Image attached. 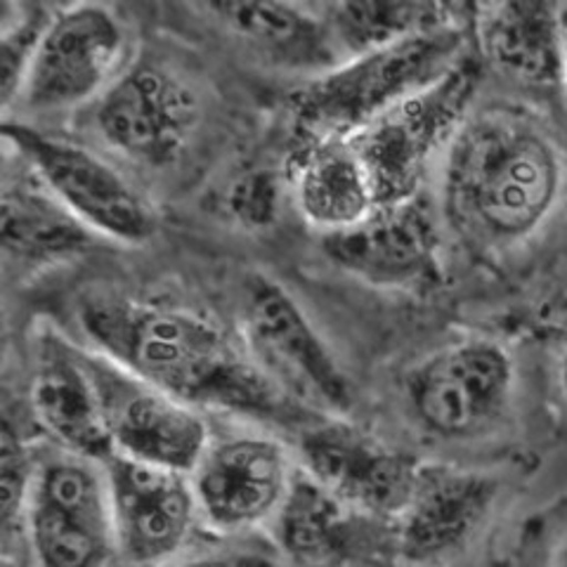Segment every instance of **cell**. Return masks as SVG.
Instances as JSON below:
<instances>
[{
  "mask_svg": "<svg viewBox=\"0 0 567 567\" xmlns=\"http://www.w3.org/2000/svg\"><path fill=\"white\" fill-rule=\"evenodd\" d=\"M565 197L563 142L518 104L473 106L437 166L445 233L481 254H504L542 235Z\"/></svg>",
  "mask_w": 567,
  "mask_h": 567,
  "instance_id": "obj_1",
  "label": "cell"
},
{
  "mask_svg": "<svg viewBox=\"0 0 567 567\" xmlns=\"http://www.w3.org/2000/svg\"><path fill=\"white\" fill-rule=\"evenodd\" d=\"M81 327L102 358L194 410L281 421L300 412L251 360L246 346L185 308L97 296L81 306Z\"/></svg>",
  "mask_w": 567,
  "mask_h": 567,
  "instance_id": "obj_2",
  "label": "cell"
},
{
  "mask_svg": "<svg viewBox=\"0 0 567 567\" xmlns=\"http://www.w3.org/2000/svg\"><path fill=\"white\" fill-rule=\"evenodd\" d=\"M464 24L362 52L296 87L289 110L293 145L350 137L402 100L421 93L468 55Z\"/></svg>",
  "mask_w": 567,
  "mask_h": 567,
  "instance_id": "obj_3",
  "label": "cell"
},
{
  "mask_svg": "<svg viewBox=\"0 0 567 567\" xmlns=\"http://www.w3.org/2000/svg\"><path fill=\"white\" fill-rule=\"evenodd\" d=\"M481 85V64L471 55L421 93L350 135L377 192L379 208L423 194L461 123L473 112Z\"/></svg>",
  "mask_w": 567,
  "mask_h": 567,
  "instance_id": "obj_4",
  "label": "cell"
},
{
  "mask_svg": "<svg viewBox=\"0 0 567 567\" xmlns=\"http://www.w3.org/2000/svg\"><path fill=\"white\" fill-rule=\"evenodd\" d=\"M244 346L265 377L300 410L346 416L352 383L324 336L289 289L254 275L241 300Z\"/></svg>",
  "mask_w": 567,
  "mask_h": 567,
  "instance_id": "obj_5",
  "label": "cell"
},
{
  "mask_svg": "<svg viewBox=\"0 0 567 567\" xmlns=\"http://www.w3.org/2000/svg\"><path fill=\"white\" fill-rule=\"evenodd\" d=\"M421 429L442 442H475L499 431L516 398V362L492 339L440 348L404 383Z\"/></svg>",
  "mask_w": 567,
  "mask_h": 567,
  "instance_id": "obj_6",
  "label": "cell"
},
{
  "mask_svg": "<svg viewBox=\"0 0 567 567\" xmlns=\"http://www.w3.org/2000/svg\"><path fill=\"white\" fill-rule=\"evenodd\" d=\"M22 525L39 567H112L118 558L100 461L62 452L35 466Z\"/></svg>",
  "mask_w": 567,
  "mask_h": 567,
  "instance_id": "obj_7",
  "label": "cell"
},
{
  "mask_svg": "<svg viewBox=\"0 0 567 567\" xmlns=\"http://www.w3.org/2000/svg\"><path fill=\"white\" fill-rule=\"evenodd\" d=\"M3 137L55 199L97 237L133 246L156 233L147 199L100 154L14 121H6Z\"/></svg>",
  "mask_w": 567,
  "mask_h": 567,
  "instance_id": "obj_8",
  "label": "cell"
},
{
  "mask_svg": "<svg viewBox=\"0 0 567 567\" xmlns=\"http://www.w3.org/2000/svg\"><path fill=\"white\" fill-rule=\"evenodd\" d=\"M126 27L110 8L55 10L43 29L20 100L31 112H64L100 100L123 71Z\"/></svg>",
  "mask_w": 567,
  "mask_h": 567,
  "instance_id": "obj_9",
  "label": "cell"
},
{
  "mask_svg": "<svg viewBox=\"0 0 567 567\" xmlns=\"http://www.w3.org/2000/svg\"><path fill=\"white\" fill-rule=\"evenodd\" d=\"M199 118V93L173 66L156 60L123 69L95 106V123L106 145L152 168L177 162Z\"/></svg>",
  "mask_w": 567,
  "mask_h": 567,
  "instance_id": "obj_10",
  "label": "cell"
},
{
  "mask_svg": "<svg viewBox=\"0 0 567 567\" xmlns=\"http://www.w3.org/2000/svg\"><path fill=\"white\" fill-rule=\"evenodd\" d=\"M296 473L298 466L281 440L239 433L210 442L189 481L202 523L218 535L237 537L275 523Z\"/></svg>",
  "mask_w": 567,
  "mask_h": 567,
  "instance_id": "obj_11",
  "label": "cell"
},
{
  "mask_svg": "<svg viewBox=\"0 0 567 567\" xmlns=\"http://www.w3.org/2000/svg\"><path fill=\"white\" fill-rule=\"evenodd\" d=\"M300 468L341 502L371 518L395 523L421 461L346 416L310 423L298 442Z\"/></svg>",
  "mask_w": 567,
  "mask_h": 567,
  "instance_id": "obj_12",
  "label": "cell"
},
{
  "mask_svg": "<svg viewBox=\"0 0 567 567\" xmlns=\"http://www.w3.org/2000/svg\"><path fill=\"white\" fill-rule=\"evenodd\" d=\"M442 225L429 194L395 206L377 208L346 233L322 239L336 268L369 287L388 291H421L433 287L442 270Z\"/></svg>",
  "mask_w": 567,
  "mask_h": 567,
  "instance_id": "obj_13",
  "label": "cell"
},
{
  "mask_svg": "<svg viewBox=\"0 0 567 567\" xmlns=\"http://www.w3.org/2000/svg\"><path fill=\"white\" fill-rule=\"evenodd\" d=\"M114 454L192 475L210 447L199 410L131 377L106 358H91Z\"/></svg>",
  "mask_w": 567,
  "mask_h": 567,
  "instance_id": "obj_14",
  "label": "cell"
},
{
  "mask_svg": "<svg viewBox=\"0 0 567 567\" xmlns=\"http://www.w3.org/2000/svg\"><path fill=\"white\" fill-rule=\"evenodd\" d=\"M102 466L118 558L135 567H168L181 558L202 520L189 475L118 454Z\"/></svg>",
  "mask_w": 567,
  "mask_h": 567,
  "instance_id": "obj_15",
  "label": "cell"
},
{
  "mask_svg": "<svg viewBox=\"0 0 567 567\" xmlns=\"http://www.w3.org/2000/svg\"><path fill=\"white\" fill-rule=\"evenodd\" d=\"M499 499V477L487 471L419 464L410 499L395 520L398 556L412 565L458 556L485 529Z\"/></svg>",
  "mask_w": 567,
  "mask_h": 567,
  "instance_id": "obj_16",
  "label": "cell"
},
{
  "mask_svg": "<svg viewBox=\"0 0 567 567\" xmlns=\"http://www.w3.org/2000/svg\"><path fill=\"white\" fill-rule=\"evenodd\" d=\"M275 544L291 565L343 567L395 548V523L354 511L298 466L293 487L277 513Z\"/></svg>",
  "mask_w": 567,
  "mask_h": 567,
  "instance_id": "obj_17",
  "label": "cell"
},
{
  "mask_svg": "<svg viewBox=\"0 0 567 567\" xmlns=\"http://www.w3.org/2000/svg\"><path fill=\"white\" fill-rule=\"evenodd\" d=\"M31 410L64 452L100 464L114 456L93 362L58 336H41L39 341Z\"/></svg>",
  "mask_w": 567,
  "mask_h": 567,
  "instance_id": "obj_18",
  "label": "cell"
},
{
  "mask_svg": "<svg viewBox=\"0 0 567 567\" xmlns=\"http://www.w3.org/2000/svg\"><path fill=\"white\" fill-rule=\"evenodd\" d=\"M481 60L527 91H563L560 6L494 3L475 10Z\"/></svg>",
  "mask_w": 567,
  "mask_h": 567,
  "instance_id": "obj_19",
  "label": "cell"
},
{
  "mask_svg": "<svg viewBox=\"0 0 567 567\" xmlns=\"http://www.w3.org/2000/svg\"><path fill=\"white\" fill-rule=\"evenodd\" d=\"M208 10L258 58L306 81L348 60L324 10L291 3H213Z\"/></svg>",
  "mask_w": 567,
  "mask_h": 567,
  "instance_id": "obj_20",
  "label": "cell"
},
{
  "mask_svg": "<svg viewBox=\"0 0 567 567\" xmlns=\"http://www.w3.org/2000/svg\"><path fill=\"white\" fill-rule=\"evenodd\" d=\"M291 187L300 216L324 237L364 223L379 208L371 177L348 137L296 147Z\"/></svg>",
  "mask_w": 567,
  "mask_h": 567,
  "instance_id": "obj_21",
  "label": "cell"
},
{
  "mask_svg": "<svg viewBox=\"0 0 567 567\" xmlns=\"http://www.w3.org/2000/svg\"><path fill=\"white\" fill-rule=\"evenodd\" d=\"M91 233L69 213L39 177L14 175L3 194V246L10 260L24 265H52L85 254Z\"/></svg>",
  "mask_w": 567,
  "mask_h": 567,
  "instance_id": "obj_22",
  "label": "cell"
},
{
  "mask_svg": "<svg viewBox=\"0 0 567 567\" xmlns=\"http://www.w3.org/2000/svg\"><path fill=\"white\" fill-rule=\"evenodd\" d=\"M461 6L425 3V0H390V3H336L324 14L343 55L350 60L362 52L412 39L419 33L464 24Z\"/></svg>",
  "mask_w": 567,
  "mask_h": 567,
  "instance_id": "obj_23",
  "label": "cell"
},
{
  "mask_svg": "<svg viewBox=\"0 0 567 567\" xmlns=\"http://www.w3.org/2000/svg\"><path fill=\"white\" fill-rule=\"evenodd\" d=\"M50 14L52 12H48L45 8H17L14 20L6 17L3 60H0V69H3L0 87H3L6 106L20 100L27 71L33 62L35 48L41 43V35L50 20Z\"/></svg>",
  "mask_w": 567,
  "mask_h": 567,
  "instance_id": "obj_24",
  "label": "cell"
},
{
  "mask_svg": "<svg viewBox=\"0 0 567 567\" xmlns=\"http://www.w3.org/2000/svg\"><path fill=\"white\" fill-rule=\"evenodd\" d=\"M279 187L270 173L244 175L227 194V206L248 227L268 225L277 210Z\"/></svg>",
  "mask_w": 567,
  "mask_h": 567,
  "instance_id": "obj_25",
  "label": "cell"
},
{
  "mask_svg": "<svg viewBox=\"0 0 567 567\" xmlns=\"http://www.w3.org/2000/svg\"><path fill=\"white\" fill-rule=\"evenodd\" d=\"M168 567H291L277 544H237L225 548H213L185 560H175Z\"/></svg>",
  "mask_w": 567,
  "mask_h": 567,
  "instance_id": "obj_26",
  "label": "cell"
},
{
  "mask_svg": "<svg viewBox=\"0 0 567 567\" xmlns=\"http://www.w3.org/2000/svg\"><path fill=\"white\" fill-rule=\"evenodd\" d=\"M556 377H558V388H560V398L567 406V324L560 333V343H558V360H556Z\"/></svg>",
  "mask_w": 567,
  "mask_h": 567,
  "instance_id": "obj_27",
  "label": "cell"
},
{
  "mask_svg": "<svg viewBox=\"0 0 567 567\" xmlns=\"http://www.w3.org/2000/svg\"><path fill=\"white\" fill-rule=\"evenodd\" d=\"M560 52H563V93L567 97V6H560Z\"/></svg>",
  "mask_w": 567,
  "mask_h": 567,
  "instance_id": "obj_28",
  "label": "cell"
},
{
  "mask_svg": "<svg viewBox=\"0 0 567 567\" xmlns=\"http://www.w3.org/2000/svg\"><path fill=\"white\" fill-rule=\"evenodd\" d=\"M551 567H567V537L556 546L554 558H551Z\"/></svg>",
  "mask_w": 567,
  "mask_h": 567,
  "instance_id": "obj_29",
  "label": "cell"
}]
</instances>
